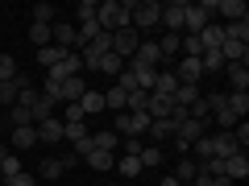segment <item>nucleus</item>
<instances>
[{"instance_id": "16", "label": "nucleus", "mask_w": 249, "mask_h": 186, "mask_svg": "<svg viewBox=\"0 0 249 186\" xmlns=\"http://www.w3.org/2000/svg\"><path fill=\"white\" fill-rule=\"evenodd\" d=\"M224 178H229V182L249 178V157H245V153H232V157H224Z\"/></svg>"}, {"instance_id": "14", "label": "nucleus", "mask_w": 249, "mask_h": 186, "mask_svg": "<svg viewBox=\"0 0 249 186\" xmlns=\"http://www.w3.org/2000/svg\"><path fill=\"white\" fill-rule=\"evenodd\" d=\"M224 75H229L232 91H249V66L245 62H224Z\"/></svg>"}, {"instance_id": "26", "label": "nucleus", "mask_w": 249, "mask_h": 186, "mask_svg": "<svg viewBox=\"0 0 249 186\" xmlns=\"http://www.w3.org/2000/svg\"><path fill=\"white\" fill-rule=\"evenodd\" d=\"M199 95H204V91H199L196 83H178V87H175V104H178V108H191Z\"/></svg>"}, {"instance_id": "32", "label": "nucleus", "mask_w": 249, "mask_h": 186, "mask_svg": "<svg viewBox=\"0 0 249 186\" xmlns=\"http://www.w3.org/2000/svg\"><path fill=\"white\" fill-rule=\"evenodd\" d=\"M224 42L249 46V21H232V25H224Z\"/></svg>"}, {"instance_id": "39", "label": "nucleus", "mask_w": 249, "mask_h": 186, "mask_svg": "<svg viewBox=\"0 0 249 186\" xmlns=\"http://www.w3.org/2000/svg\"><path fill=\"white\" fill-rule=\"evenodd\" d=\"M83 137H91L88 133V124H83V120H75V124H62V141H83Z\"/></svg>"}, {"instance_id": "42", "label": "nucleus", "mask_w": 249, "mask_h": 186, "mask_svg": "<svg viewBox=\"0 0 249 186\" xmlns=\"http://www.w3.org/2000/svg\"><path fill=\"white\" fill-rule=\"evenodd\" d=\"M29 42H34L37 50H42V46H54L50 42V25H29Z\"/></svg>"}, {"instance_id": "37", "label": "nucleus", "mask_w": 249, "mask_h": 186, "mask_svg": "<svg viewBox=\"0 0 249 186\" xmlns=\"http://www.w3.org/2000/svg\"><path fill=\"white\" fill-rule=\"evenodd\" d=\"M116 170H121V182H129V178H137V174H142V161H137V157H129V153H124V157L116 161Z\"/></svg>"}, {"instance_id": "31", "label": "nucleus", "mask_w": 249, "mask_h": 186, "mask_svg": "<svg viewBox=\"0 0 249 186\" xmlns=\"http://www.w3.org/2000/svg\"><path fill=\"white\" fill-rule=\"evenodd\" d=\"M150 141H170V137H175V124H170V116L166 120H150Z\"/></svg>"}, {"instance_id": "8", "label": "nucleus", "mask_w": 249, "mask_h": 186, "mask_svg": "<svg viewBox=\"0 0 249 186\" xmlns=\"http://www.w3.org/2000/svg\"><path fill=\"white\" fill-rule=\"evenodd\" d=\"M21 87H29V79L21 71H17V79H4V83H0V108H13V104H17Z\"/></svg>"}, {"instance_id": "2", "label": "nucleus", "mask_w": 249, "mask_h": 186, "mask_svg": "<svg viewBox=\"0 0 249 186\" xmlns=\"http://www.w3.org/2000/svg\"><path fill=\"white\" fill-rule=\"evenodd\" d=\"M158 21H162V4H158V0H142V4H129V29L145 33V29H154Z\"/></svg>"}, {"instance_id": "13", "label": "nucleus", "mask_w": 249, "mask_h": 186, "mask_svg": "<svg viewBox=\"0 0 249 186\" xmlns=\"http://www.w3.org/2000/svg\"><path fill=\"white\" fill-rule=\"evenodd\" d=\"M88 91V83L75 75V79H62L58 83V104H79V95Z\"/></svg>"}, {"instance_id": "48", "label": "nucleus", "mask_w": 249, "mask_h": 186, "mask_svg": "<svg viewBox=\"0 0 249 186\" xmlns=\"http://www.w3.org/2000/svg\"><path fill=\"white\" fill-rule=\"evenodd\" d=\"M162 186H178V182H175V178H162Z\"/></svg>"}, {"instance_id": "19", "label": "nucleus", "mask_w": 249, "mask_h": 186, "mask_svg": "<svg viewBox=\"0 0 249 186\" xmlns=\"http://www.w3.org/2000/svg\"><path fill=\"white\" fill-rule=\"evenodd\" d=\"M129 71H133V79H137V91H154V79H158V71L154 66H137V62H124Z\"/></svg>"}, {"instance_id": "15", "label": "nucleus", "mask_w": 249, "mask_h": 186, "mask_svg": "<svg viewBox=\"0 0 249 186\" xmlns=\"http://www.w3.org/2000/svg\"><path fill=\"white\" fill-rule=\"evenodd\" d=\"M199 46H204V50H220V46H224V25L208 21V25L199 29Z\"/></svg>"}, {"instance_id": "11", "label": "nucleus", "mask_w": 249, "mask_h": 186, "mask_svg": "<svg viewBox=\"0 0 249 186\" xmlns=\"http://www.w3.org/2000/svg\"><path fill=\"white\" fill-rule=\"evenodd\" d=\"M216 13H220L224 21H249V9H245V0H216Z\"/></svg>"}, {"instance_id": "30", "label": "nucleus", "mask_w": 249, "mask_h": 186, "mask_svg": "<svg viewBox=\"0 0 249 186\" xmlns=\"http://www.w3.org/2000/svg\"><path fill=\"white\" fill-rule=\"evenodd\" d=\"M9 120H13V128H34V112H29L25 104H13L9 108Z\"/></svg>"}, {"instance_id": "7", "label": "nucleus", "mask_w": 249, "mask_h": 186, "mask_svg": "<svg viewBox=\"0 0 249 186\" xmlns=\"http://www.w3.org/2000/svg\"><path fill=\"white\" fill-rule=\"evenodd\" d=\"M204 141H208V153H212V157H220V161L232 157V153H241L237 141H232V133H208Z\"/></svg>"}, {"instance_id": "29", "label": "nucleus", "mask_w": 249, "mask_h": 186, "mask_svg": "<svg viewBox=\"0 0 249 186\" xmlns=\"http://www.w3.org/2000/svg\"><path fill=\"white\" fill-rule=\"evenodd\" d=\"M121 71H124V58H116V54L108 50L104 58H100V75H104V79H116Z\"/></svg>"}, {"instance_id": "28", "label": "nucleus", "mask_w": 249, "mask_h": 186, "mask_svg": "<svg viewBox=\"0 0 249 186\" xmlns=\"http://www.w3.org/2000/svg\"><path fill=\"white\" fill-rule=\"evenodd\" d=\"M62 58H67V50H58V46H42V50H37V62H42L46 71H54Z\"/></svg>"}, {"instance_id": "45", "label": "nucleus", "mask_w": 249, "mask_h": 186, "mask_svg": "<svg viewBox=\"0 0 249 186\" xmlns=\"http://www.w3.org/2000/svg\"><path fill=\"white\" fill-rule=\"evenodd\" d=\"M54 13H58L54 4H37L34 9V25H54Z\"/></svg>"}, {"instance_id": "47", "label": "nucleus", "mask_w": 249, "mask_h": 186, "mask_svg": "<svg viewBox=\"0 0 249 186\" xmlns=\"http://www.w3.org/2000/svg\"><path fill=\"white\" fill-rule=\"evenodd\" d=\"M91 149H96V145H91V137H83V141H75V149H71V153H75V157H88Z\"/></svg>"}, {"instance_id": "35", "label": "nucleus", "mask_w": 249, "mask_h": 186, "mask_svg": "<svg viewBox=\"0 0 249 186\" xmlns=\"http://www.w3.org/2000/svg\"><path fill=\"white\" fill-rule=\"evenodd\" d=\"M137 161H142V170H154V166H162V149H158V145H142Z\"/></svg>"}, {"instance_id": "18", "label": "nucleus", "mask_w": 249, "mask_h": 186, "mask_svg": "<svg viewBox=\"0 0 249 186\" xmlns=\"http://www.w3.org/2000/svg\"><path fill=\"white\" fill-rule=\"evenodd\" d=\"M224 108H229L237 120H245L249 116V91H229V95H224Z\"/></svg>"}, {"instance_id": "43", "label": "nucleus", "mask_w": 249, "mask_h": 186, "mask_svg": "<svg viewBox=\"0 0 249 186\" xmlns=\"http://www.w3.org/2000/svg\"><path fill=\"white\" fill-rule=\"evenodd\" d=\"M145 104H150V91H129V104H124V112H145Z\"/></svg>"}, {"instance_id": "38", "label": "nucleus", "mask_w": 249, "mask_h": 186, "mask_svg": "<svg viewBox=\"0 0 249 186\" xmlns=\"http://www.w3.org/2000/svg\"><path fill=\"white\" fill-rule=\"evenodd\" d=\"M13 145H17V149H34L37 145V128H13Z\"/></svg>"}, {"instance_id": "34", "label": "nucleus", "mask_w": 249, "mask_h": 186, "mask_svg": "<svg viewBox=\"0 0 249 186\" xmlns=\"http://www.w3.org/2000/svg\"><path fill=\"white\" fill-rule=\"evenodd\" d=\"M170 178H175L178 186H183V182H196V157H183V161L175 166V174H170Z\"/></svg>"}, {"instance_id": "27", "label": "nucleus", "mask_w": 249, "mask_h": 186, "mask_svg": "<svg viewBox=\"0 0 249 186\" xmlns=\"http://www.w3.org/2000/svg\"><path fill=\"white\" fill-rule=\"evenodd\" d=\"M62 174H67L62 157H46V161H42V170H37V178H42V182H54V178H62Z\"/></svg>"}, {"instance_id": "36", "label": "nucleus", "mask_w": 249, "mask_h": 186, "mask_svg": "<svg viewBox=\"0 0 249 186\" xmlns=\"http://www.w3.org/2000/svg\"><path fill=\"white\" fill-rule=\"evenodd\" d=\"M158 54H162V62H175L178 58V33H166L158 42Z\"/></svg>"}, {"instance_id": "21", "label": "nucleus", "mask_w": 249, "mask_h": 186, "mask_svg": "<svg viewBox=\"0 0 249 186\" xmlns=\"http://www.w3.org/2000/svg\"><path fill=\"white\" fill-rule=\"evenodd\" d=\"M79 112H83V120H88V116H96V112H104V95L88 87V91L79 95Z\"/></svg>"}, {"instance_id": "12", "label": "nucleus", "mask_w": 249, "mask_h": 186, "mask_svg": "<svg viewBox=\"0 0 249 186\" xmlns=\"http://www.w3.org/2000/svg\"><path fill=\"white\" fill-rule=\"evenodd\" d=\"M175 79H178V83H196V87H199V79H204V66H199V58H178Z\"/></svg>"}, {"instance_id": "17", "label": "nucleus", "mask_w": 249, "mask_h": 186, "mask_svg": "<svg viewBox=\"0 0 249 186\" xmlns=\"http://www.w3.org/2000/svg\"><path fill=\"white\" fill-rule=\"evenodd\" d=\"M175 87H178L175 71H158V79H154V91H150V95H162V99H175Z\"/></svg>"}, {"instance_id": "23", "label": "nucleus", "mask_w": 249, "mask_h": 186, "mask_svg": "<svg viewBox=\"0 0 249 186\" xmlns=\"http://www.w3.org/2000/svg\"><path fill=\"white\" fill-rule=\"evenodd\" d=\"M54 108H58V99H50V95H42V91H37V104H34V124H42V120H50V116H58Z\"/></svg>"}, {"instance_id": "41", "label": "nucleus", "mask_w": 249, "mask_h": 186, "mask_svg": "<svg viewBox=\"0 0 249 186\" xmlns=\"http://www.w3.org/2000/svg\"><path fill=\"white\" fill-rule=\"evenodd\" d=\"M13 174H21V157H17V153H4V157H0V178L9 182Z\"/></svg>"}, {"instance_id": "20", "label": "nucleus", "mask_w": 249, "mask_h": 186, "mask_svg": "<svg viewBox=\"0 0 249 186\" xmlns=\"http://www.w3.org/2000/svg\"><path fill=\"white\" fill-rule=\"evenodd\" d=\"M100 95H104V108H108V112H124V104H129V91L116 87V83H112L108 91H100Z\"/></svg>"}, {"instance_id": "25", "label": "nucleus", "mask_w": 249, "mask_h": 186, "mask_svg": "<svg viewBox=\"0 0 249 186\" xmlns=\"http://www.w3.org/2000/svg\"><path fill=\"white\" fill-rule=\"evenodd\" d=\"M220 58H224V62H245V66H249V46L224 42V46H220Z\"/></svg>"}, {"instance_id": "3", "label": "nucleus", "mask_w": 249, "mask_h": 186, "mask_svg": "<svg viewBox=\"0 0 249 186\" xmlns=\"http://www.w3.org/2000/svg\"><path fill=\"white\" fill-rule=\"evenodd\" d=\"M216 13V0H199V4H187V17H183V33H199V29L212 21Z\"/></svg>"}, {"instance_id": "24", "label": "nucleus", "mask_w": 249, "mask_h": 186, "mask_svg": "<svg viewBox=\"0 0 249 186\" xmlns=\"http://www.w3.org/2000/svg\"><path fill=\"white\" fill-rule=\"evenodd\" d=\"M83 161H88L91 170H100V174H104V170H112V166H116V153H108V149H91Z\"/></svg>"}, {"instance_id": "5", "label": "nucleus", "mask_w": 249, "mask_h": 186, "mask_svg": "<svg viewBox=\"0 0 249 186\" xmlns=\"http://www.w3.org/2000/svg\"><path fill=\"white\" fill-rule=\"evenodd\" d=\"M137 46H142V33H137V29L124 25V29H116V33H112V54H116V58L129 62V58L137 54Z\"/></svg>"}, {"instance_id": "1", "label": "nucleus", "mask_w": 249, "mask_h": 186, "mask_svg": "<svg viewBox=\"0 0 249 186\" xmlns=\"http://www.w3.org/2000/svg\"><path fill=\"white\" fill-rule=\"evenodd\" d=\"M96 25L104 33H116V29L129 25V0H100L96 9Z\"/></svg>"}, {"instance_id": "9", "label": "nucleus", "mask_w": 249, "mask_h": 186, "mask_svg": "<svg viewBox=\"0 0 249 186\" xmlns=\"http://www.w3.org/2000/svg\"><path fill=\"white\" fill-rule=\"evenodd\" d=\"M129 62H137V66H154V71H158L162 66V54H158V42H145L142 37V46H137V54Z\"/></svg>"}, {"instance_id": "33", "label": "nucleus", "mask_w": 249, "mask_h": 186, "mask_svg": "<svg viewBox=\"0 0 249 186\" xmlns=\"http://www.w3.org/2000/svg\"><path fill=\"white\" fill-rule=\"evenodd\" d=\"M91 145H96V149H108V153H116V145H121V137H116L112 128H100V133H91Z\"/></svg>"}, {"instance_id": "10", "label": "nucleus", "mask_w": 249, "mask_h": 186, "mask_svg": "<svg viewBox=\"0 0 249 186\" xmlns=\"http://www.w3.org/2000/svg\"><path fill=\"white\" fill-rule=\"evenodd\" d=\"M34 128H37V141H42V145H62V120H58V116L34 124Z\"/></svg>"}, {"instance_id": "46", "label": "nucleus", "mask_w": 249, "mask_h": 186, "mask_svg": "<svg viewBox=\"0 0 249 186\" xmlns=\"http://www.w3.org/2000/svg\"><path fill=\"white\" fill-rule=\"evenodd\" d=\"M9 186H37V178L21 170V174H13V178H9Z\"/></svg>"}, {"instance_id": "6", "label": "nucleus", "mask_w": 249, "mask_h": 186, "mask_svg": "<svg viewBox=\"0 0 249 186\" xmlns=\"http://www.w3.org/2000/svg\"><path fill=\"white\" fill-rule=\"evenodd\" d=\"M187 4H191V0H170V4H162V21H158V25H166L170 33H183V17H187Z\"/></svg>"}, {"instance_id": "49", "label": "nucleus", "mask_w": 249, "mask_h": 186, "mask_svg": "<svg viewBox=\"0 0 249 186\" xmlns=\"http://www.w3.org/2000/svg\"><path fill=\"white\" fill-rule=\"evenodd\" d=\"M108 186H129V182H108Z\"/></svg>"}, {"instance_id": "40", "label": "nucleus", "mask_w": 249, "mask_h": 186, "mask_svg": "<svg viewBox=\"0 0 249 186\" xmlns=\"http://www.w3.org/2000/svg\"><path fill=\"white\" fill-rule=\"evenodd\" d=\"M96 9H100V0H79L75 4V25L79 21H96Z\"/></svg>"}, {"instance_id": "22", "label": "nucleus", "mask_w": 249, "mask_h": 186, "mask_svg": "<svg viewBox=\"0 0 249 186\" xmlns=\"http://www.w3.org/2000/svg\"><path fill=\"white\" fill-rule=\"evenodd\" d=\"M199 66H204V79H208V75H224L220 50H204V54H199Z\"/></svg>"}, {"instance_id": "4", "label": "nucleus", "mask_w": 249, "mask_h": 186, "mask_svg": "<svg viewBox=\"0 0 249 186\" xmlns=\"http://www.w3.org/2000/svg\"><path fill=\"white\" fill-rule=\"evenodd\" d=\"M204 133H208V124H204V120H191V116H187V120L175 128V149H178V153H191V145H196Z\"/></svg>"}, {"instance_id": "44", "label": "nucleus", "mask_w": 249, "mask_h": 186, "mask_svg": "<svg viewBox=\"0 0 249 186\" xmlns=\"http://www.w3.org/2000/svg\"><path fill=\"white\" fill-rule=\"evenodd\" d=\"M4 79H17V58L13 54H0V83Z\"/></svg>"}]
</instances>
